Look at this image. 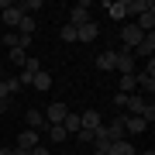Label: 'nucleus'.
Segmentation results:
<instances>
[{"label":"nucleus","instance_id":"obj_9","mask_svg":"<svg viewBox=\"0 0 155 155\" xmlns=\"http://www.w3.org/2000/svg\"><path fill=\"white\" fill-rule=\"evenodd\" d=\"M79 124H83L86 131H100V127H104V117H100V110H93V107H90L86 114H79Z\"/></svg>","mask_w":155,"mask_h":155},{"label":"nucleus","instance_id":"obj_16","mask_svg":"<svg viewBox=\"0 0 155 155\" xmlns=\"http://www.w3.org/2000/svg\"><path fill=\"white\" fill-rule=\"evenodd\" d=\"M121 121H124V131H127V134H141L145 127H148V124L141 121V117H134V114H124Z\"/></svg>","mask_w":155,"mask_h":155},{"label":"nucleus","instance_id":"obj_27","mask_svg":"<svg viewBox=\"0 0 155 155\" xmlns=\"http://www.w3.org/2000/svg\"><path fill=\"white\" fill-rule=\"evenodd\" d=\"M17 7H21L24 14H28V11H41V0H24V4H17Z\"/></svg>","mask_w":155,"mask_h":155},{"label":"nucleus","instance_id":"obj_4","mask_svg":"<svg viewBox=\"0 0 155 155\" xmlns=\"http://www.w3.org/2000/svg\"><path fill=\"white\" fill-rule=\"evenodd\" d=\"M86 21H93V17H90V4H86V0H79V4L72 7V14H69V21H66V24L79 28V24H86Z\"/></svg>","mask_w":155,"mask_h":155},{"label":"nucleus","instance_id":"obj_24","mask_svg":"<svg viewBox=\"0 0 155 155\" xmlns=\"http://www.w3.org/2000/svg\"><path fill=\"white\" fill-rule=\"evenodd\" d=\"M24 62H28V52H24V48H11V66H21L24 69Z\"/></svg>","mask_w":155,"mask_h":155},{"label":"nucleus","instance_id":"obj_20","mask_svg":"<svg viewBox=\"0 0 155 155\" xmlns=\"http://www.w3.org/2000/svg\"><path fill=\"white\" fill-rule=\"evenodd\" d=\"M62 127H66V134H76L79 131V127H83V124H79V114H66V117H62Z\"/></svg>","mask_w":155,"mask_h":155},{"label":"nucleus","instance_id":"obj_32","mask_svg":"<svg viewBox=\"0 0 155 155\" xmlns=\"http://www.w3.org/2000/svg\"><path fill=\"white\" fill-rule=\"evenodd\" d=\"M0 155H14V148H0Z\"/></svg>","mask_w":155,"mask_h":155},{"label":"nucleus","instance_id":"obj_6","mask_svg":"<svg viewBox=\"0 0 155 155\" xmlns=\"http://www.w3.org/2000/svg\"><path fill=\"white\" fill-rule=\"evenodd\" d=\"M41 114H45V121H48V127H52V124H62V117L69 114V107L55 100V104H48V110H41Z\"/></svg>","mask_w":155,"mask_h":155},{"label":"nucleus","instance_id":"obj_15","mask_svg":"<svg viewBox=\"0 0 155 155\" xmlns=\"http://www.w3.org/2000/svg\"><path fill=\"white\" fill-rule=\"evenodd\" d=\"M145 104H148V100H145L141 93H127V114H134V117H141V110H145Z\"/></svg>","mask_w":155,"mask_h":155},{"label":"nucleus","instance_id":"obj_17","mask_svg":"<svg viewBox=\"0 0 155 155\" xmlns=\"http://www.w3.org/2000/svg\"><path fill=\"white\" fill-rule=\"evenodd\" d=\"M31 86H35V90H41V93H45V90H52V72L38 69V72H35V79H31Z\"/></svg>","mask_w":155,"mask_h":155},{"label":"nucleus","instance_id":"obj_12","mask_svg":"<svg viewBox=\"0 0 155 155\" xmlns=\"http://www.w3.org/2000/svg\"><path fill=\"white\" fill-rule=\"evenodd\" d=\"M24 121H28V131H48V121H45L41 110H28Z\"/></svg>","mask_w":155,"mask_h":155},{"label":"nucleus","instance_id":"obj_18","mask_svg":"<svg viewBox=\"0 0 155 155\" xmlns=\"http://www.w3.org/2000/svg\"><path fill=\"white\" fill-rule=\"evenodd\" d=\"M107 155H138V152H134V145H131V141H110Z\"/></svg>","mask_w":155,"mask_h":155},{"label":"nucleus","instance_id":"obj_1","mask_svg":"<svg viewBox=\"0 0 155 155\" xmlns=\"http://www.w3.org/2000/svg\"><path fill=\"white\" fill-rule=\"evenodd\" d=\"M134 83H138L145 93H155V62L148 59V66H141L138 72H134Z\"/></svg>","mask_w":155,"mask_h":155},{"label":"nucleus","instance_id":"obj_11","mask_svg":"<svg viewBox=\"0 0 155 155\" xmlns=\"http://www.w3.org/2000/svg\"><path fill=\"white\" fill-rule=\"evenodd\" d=\"M0 14H4V24H7V28H17V24H21V17H24V11H21L17 4H7Z\"/></svg>","mask_w":155,"mask_h":155},{"label":"nucleus","instance_id":"obj_35","mask_svg":"<svg viewBox=\"0 0 155 155\" xmlns=\"http://www.w3.org/2000/svg\"><path fill=\"white\" fill-rule=\"evenodd\" d=\"M93 155H107V152H97V148H93Z\"/></svg>","mask_w":155,"mask_h":155},{"label":"nucleus","instance_id":"obj_10","mask_svg":"<svg viewBox=\"0 0 155 155\" xmlns=\"http://www.w3.org/2000/svg\"><path fill=\"white\" fill-rule=\"evenodd\" d=\"M114 62H117V52H114V48H104V52L93 59V66H97L100 72H110V69H114Z\"/></svg>","mask_w":155,"mask_h":155},{"label":"nucleus","instance_id":"obj_34","mask_svg":"<svg viewBox=\"0 0 155 155\" xmlns=\"http://www.w3.org/2000/svg\"><path fill=\"white\" fill-rule=\"evenodd\" d=\"M0 79H4V62H0Z\"/></svg>","mask_w":155,"mask_h":155},{"label":"nucleus","instance_id":"obj_3","mask_svg":"<svg viewBox=\"0 0 155 155\" xmlns=\"http://www.w3.org/2000/svg\"><path fill=\"white\" fill-rule=\"evenodd\" d=\"M141 38H145V35L138 31V24H124V28H121V48L134 52V45H138Z\"/></svg>","mask_w":155,"mask_h":155},{"label":"nucleus","instance_id":"obj_25","mask_svg":"<svg viewBox=\"0 0 155 155\" xmlns=\"http://www.w3.org/2000/svg\"><path fill=\"white\" fill-rule=\"evenodd\" d=\"M93 134H97V131H86V127H79V131H76V141H79V145H93Z\"/></svg>","mask_w":155,"mask_h":155},{"label":"nucleus","instance_id":"obj_7","mask_svg":"<svg viewBox=\"0 0 155 155\" xmlns=\"http://www.w3.org/2000/svg\"><path fill=\"white\" fill-rule=\"evenodd\" d=\"M100 131H104L107 134V141H124V121H121V117H117V121H110V124H104V127H100Z\"/></svg>","mask_w":155,"mask_h":155},{"label":"nucleus","instance_id":"obj_31","mask_svg":"<svg viewBox=\"0 0 155 155\" xmlns=\"http://www.w3.org/2000/svg\"><path fill=\"white\" fill-rule=\"evenodd\" d=\"M4 110H11V100H0V114Z\"/></svg>","mask_w":155,"mask_h":155},{"label":"nucleus","instance_id":"obj_28","mask_svg":"<svg viewBox=\"0 0 155 155\" xmlns=\"http://www.w3.org/2000/svg\"><path fill=\"white\" fill-rule=\"evenodd\" d=\"M62 41H76V28H72V24L62 28Z\"/></svg>","mask_w":155,"mask_h":155},{"label":"nucleus","instance_id":"obj_30","mask_svg":"<svg viewBox=\"0 0 155 155\" xmlns=\"http://www.w3.org/2000/svg\"><path fill=\"white\" fill-rule=\"evenodd\" d=\"M31 155H52L48 148H41V145H38V148H31Z\"/></svg>","mask_w":155,"mask_h":155},{"label":"nucleus","instance_id":"obj_13","mask_svg":"<svg viewBox=\"0 0 155 155\" xmlns=\"http://www.w3.org/2000/svg\"><path fill=\"white\" fill-rule=\"evenodd\" d=\"M97 35H100L97 21H86V24H79V28H76V41H93Z\"/></svg>","mask_w":155,"mask_h":155},{"label":"nucleus","instance_id":"obj_19","mask_svg":"<svg viewBox=\"0 0 155 155\" xmlns=\"http://www.w3.org/2000/svg\"><path fill=\"white\" fill-rule=\"evenodd\" d=\"M104 7H107V14H110L114 21H124V17H127L124 14V0H110V4H104Z\"/></svg>","mask_w":155,"mask_h":155},{"label":"nucleus","instance_id":"obj_5","mask_svg":"<svg viewBox=\"0 0 155 155\" xmlns=\"http://www.w3.org/2000/svg\"><path fill=\"white\" fill-rule=\"evenodd\" d=\"M152 28H155V4L148 0V7L138 14V31L141 35H152Z\"/></svg>","mask_w":155,"mask_h":155},{"label":"nucleus","instance_id":"obj_29","mask_svg":"<svg viewBox=\"0 0 155 155\" xmlns=\"http://www.w3.org/2000/svg\"><path fill=\"white\" fill-rule=\"evenodd\" d=\"M0 100H11V90H7V83L0 79Z\"/></svg>","mask_w":155,"mask_h":155},{"label":"nucleus","instance_id":"obj_8","mask_svg":"<svg viewBox=\"0 0 155 155\" xmlns=\"http://www.w3.org/2000/svg\"><path fill=\"white\" fill-rule=\"evenodd\" d=\"M152 52H155V35H145V38L134 45L131 55H134V59H152Z\"/></svg>","mask_w":155,"mask_h":155},{"label":"nucleus","instance_id":"obj_2","mask_svg":"<svg viewBox=\"0 0 155 155\" xmlns=\"http://www.w3.org/2000/svg\"><path fill=\"white\" fill-rule=\"evenodd\" d=\"M114 69H121V76H134V72H138V59H134L127 48H121V52H117Z\"/></svg>","mask_w":155,"mask_h":155},{"label":"nucleus","instance_id":"obj_23","mask_svg":"<svg viewBox=\"0 0 155 155\" xmlns=\"http://www.w3.org/2000/svg\"><path fill=\"white\" fill-rule=\"evenodd\" d=\"M48 138L55 141V145H62V141L69 138V134H66V127H62V124H52V127H48Z\"/></svg>","mask_w":155,"mask_h":155},{"label":"nucleus","instance_id":"obj_26","mask_svg":"<svg viewBox=\"0 0 155 155\" xmlns=\"http://www.w3.org/2000/svg\"><path fill=\"white\" fill-rule=\"evenodd\" d=\"M138 83H134V76H121V93H134Z\"/></svg>","mask_w":155,"mask_h":155},{"label":"nucleus","instance_id":"obj_33","mask_svg":"<svg viewBox=\"0 0 155 155\" xmlns=\"http://www.w3.org/2000/svg\"><path fill=\"white\" fill-rule=\"evenodd\" d=\"M141 155H155V152H152V148H145V152H141Z\"/></svg>","mask_w":155,"mask_h":155},{"label":"nucleus","instance_id":"obj_14","mask_svg":"<svg viewBox=\"0 0 155 155\" xmlns=\"http://www.w3.org/2000/svg\"><path fill=\"white\" fill-rule=\"evenodd\" d=\"M4 45H7V52H11V48H24V52H28V45H31V38H24V35H17V31H7V38H4Z\"/></svg>","mask_w":155,"mask_h":155},{"label":"nucleus","instance_id":"obj_22","mask_svg":"<svg viewBox=\"0 0 155 155\" xmlns=\"http://www.w3.org/2000/svg\"><path fill=\"white\" fill-rule=\"evenodd\" d=\"M148 7V0H124V14H141Z\"/></svg>","mask_w":155,"mask_h":155},{"label":"nucleus","instance_id":"obj_21","mask_svg":"<svg viewBox=\"0 0 155 155\" xmlns=\"http://www.w3.org/2000/svg\"><path fill=\"white\" fill-rule=\"evenodd\" d=\"M17 35H24V38H31V35H35V17H31V14H24V17H21V24H17Z\"/></svg>","mask_w":155,"mask_h":155}]
</instances>
